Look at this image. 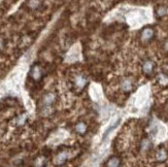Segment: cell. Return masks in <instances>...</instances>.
I'll use <instances>...</instances> for the list:
<instances>
[{"label":"cell","instance_id":"6da1fadb","mask_svg":"<svg viewBox=\"0 0 168 167\" xmlns=\"http://www.w3.org/2000/svg\"><path fill=\"white\" fill-rule=\"evenodd\" d=\"M120 123H121V119H118L116 122H114V123H112V125H110L109 127H108L107 129L105 130V132H104V133H103V137H102V140H105V139L107 138V136L109 135V133H110V132H112V131H114V128H117V127H118V126H119V124H120Z\"/></svg>","mask_w":168,"mask_h":167},{"label":"cell","instance_id":"7a4b0ae2","mask_svg":"<svg viewBox=\"0 0 168 167\" xmlns=\"http://www.w3.org/2000/svg\"><path fill=\"white\" fill-rule=\"evenodd\" d=\"M142 70L146 74H151L154 70V63L152 61L144 62L143 66H142Z\"/></svg>","mask_w":168,"mask_h":167},{"label":"cell","instance_id":"3957f363","mask_svg":"<svg viewBox=\"0 0 168 167\" xmlns=\"http://www.w3.org/2000/svg\"><path fill=\"white\" fill-rule=\"evenodd\" d=\"M153 36H154V31H153V29H151V28L144 29L141 33V37H142V39H144V40L151 39Z\"/></svg>","mask_w":168,"mask_h":167},{"label":"cell","instance_id":"277c9868","mask_svg":"<svg viewBox=\"0 0 168 167\" xmlns=\"http://www.w3.org/2000/svg\"><path fill=\"white\" fill-rule=\"evenodd\" d=\"M31 76L35 81H38L41 78V71H40V68L38 66H34L32 68V70H31Z\"/></svg>","mask_w":168,"mask_h":167},{"label":"cell","instance_id":"5b68a950","mask_svg":"<svg viewBox=\"0 0 168 167\" xmlns=\"http://www.w3.org/2000/svg\"><path fill=\"white\" fill-rule=\"evenodd\" d=\"M120 163H121V161H120V159H119V158L112 157L107 161L106 166H107V167H119V166H120Z\"/></svg>","mask_w":168,"mask_h":167},{"label":"cell","instance_id":"8992f818","mask_svg":"<svg viewBox=\"0 0 168 167\" xmlns=\"http://www.w3.org/2000/svg\"><path fill=\"white\" fill-rule=\"evenodd\" d=\"M167 158V152L165 149H160L157 152V160L158 161H164Z\"/></svg>","mask_w":168,"mask_h":167},{"label":"cell","instance_id":"52a82bcc","mask_svg":"<svg viewBox=\"0 0 168 167\" xmlns=\"http://www.w3.org/2000/svg\"><path fill=\"white\" fill-rule=\"evenodd\" d=\"M122 88L124 91H130L132 89V82L128 78H125L122 82Z\"/></svg>","mask_w":168,"mask_h":167},{"label":"cell","instance_id":"ba28073f","mask_svg":"<svg viewBox=\"0 0 168 167\" xmlns=\"http://www.w3.org/2000/svg\"><path fill=\"white\" fill-rule=\"evenodd\" d=\"M54 100H55V95L53 93H49V94H46V95L44 96L43 103L46 104V105H50V104L52 103Z\"/></svg>","mask_w":168,"mask_h":167},{"label":"cell","instance_id":"9c48e42d","mask_svg":"<svg viewBox=\"0 0 168 167\" xmlns=\"http://www.w3.org/2000/svg\"><path fill=\"white\" fill-rule=\"evenodd\" d=\"M66 158H67V156H66V154L65 153H61V154H59L58 156H57V158H56V164H62V163H64V161L66 160Z\"/></svg>","mask_w":168,"mask_h":167},{"label":"cell","instance_id":"30bf717a","mask_svg":"<svg viewBox=\"0 0 168 167\" xmlns=\"http://www.w3.org/2000/svg\"><path fill=\"white\" fill-rule=\"evenodd\" d=\"M86 83H87V80L85 78H83V76H78V78H76V86H77L78 88H83L86 85Z\"/></svg>","mask_w":168,"mask_h":167},{"label":"cell","instance_id":"8fae6325","mask_svg":"<svg viewBox=\"0 0 168 167\" xmlns=\"http://www.w3.org/2000/svg\"><path fill=\"white\" fill-rule=\"evenodd\" d=\"M76 131L78 133H85L86 132V125L84 123H80L77 126H76Z\"/></svg>","mask_w":168,"mask_h":167},{"label":"cell","instance_id":"7c38bea8","mask_svg":"<svg viewBox=\"0 0 168 167\" xmlns=\"http://www.w3.org/2000/svg\"><path fill=\"white\" fill-rule=\"evenodd\" d=\"M159 14L160 15H164V12H165V8L164 7H160V9H159Z\"/></svg>","mask_w":168,"mask_h":167},{"label":"cell","instance_id":"4fadbf2b","mask_svg":"<svg viewBox=\"0 0 168 167\" xmlns=\"http://www.w3.org/2000/svg\"><path fill=\"white\" fill-rule=\"evenodd\" d=\"M0 46H2V44H1V39H0Z\"/></svg>","mask_w":168,"mask_h":167}]
</instances>
